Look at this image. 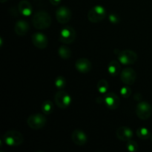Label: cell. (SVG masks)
Wrapping results in <instances>:
<instances>
[{"instance_id": "ffe728a7", "label": "cell", "mask_w": 152, "mask_h": 152, "mask_svg": "<svg viewBox=\"0 0 152 152\" xmlns=\"http://www.w3.org/2000/svg\"><path fill=\"white\" fill-rule=\"evenodd\" d=\"M42 111L43 114L48 115V114H51L53 111V104L51 101L46 100L42 105Z\"/></svg>"}, {"instance_id": "4316f807", "label": "cell", "mask_w": 152, "mask_h": 152, "mask_svg": "<svg viewBox=\"0 0 152 152\" xmlns=\"http://www.w3.org/2000/svg\"><path fill=\"white\" fill-rule=\"evenodd\" d=\"M49 1H50V4H53V5L56 6V5H59V3L61 2L62 0H49Z\"/></svg>"}, {"instance_id": "3957f363", "label": "cell", "mask_w": 152, "mask_h": 152, "mask_svg": "<svg viewBox=\"0 0 152 152\" xmlns=\"http://www.w3.org/2000/svg\"><path fill=\"white\" fill-rule=\"evenodd\" d=\"M106 10L101 5H96L91 8L88 13V19L92 23L100 22L106 17Z\"/></svg>"}, {"instance_id": "4fadbf2b", "label": "cell", "mask_w": 152, "mask_h": 152, "mask_svg": "<svg viewBox=\"0 0 152 152\" xmlns=\"http://www.w3.org/2000/svg\"><path fill=\"white\" fill-rule=\"evenodd\" d=\"M75 68L79 72L86 74L91 70L92 64L87 58L81 57L76 61Z\"/></svg>"}, {"instance_id": "d6986e66", "label": "cell", "mask_w": 152, "mask_h": 152, "mask_svg": "<svg viewBox=\"0 0 152 152\" xmlns=\"http://www.w3.org/2000/svg\"><path fill=\"white\" fill-rule=\"evenodd\" d=\"M58 54L62 59H68L71 58L72 53H71V50L68 46L61 45L58 48Z\"/></svg>"}, {"instance_id": "d4e9b609", "label": "cell", "mask_w": 152, "mask_h": 152, "mask_svg": "<svg viewBox=\"0 0 152 152\" xmlns=\"http://www.w3.org/2000/svg\"><path fill=\"white\" fill-rule=\"evenodd\" d=\"M132 94V89L129 86H124L120 89V94L125 98H128Z\"/></svg>"}, {"instance_id": "603a6c76", "label": "cell", "mask_w": 152, "mask_h": 152, "mask_svg": "<svg viewBox=\"0 0 152 152\" xmlns=\"http://www.w3.org/2000/svg\"><path fill=\"white\" fill-rule=\"evenodd\" d=\"M54 85L58 89H63L66 86V80H65V77L62 76H59L56 78L54 81Z\"/></svg>"}, {"instance_id": "83f0119b", "label": "cell", "mask_w": 152, "mask_h": 152, "mask_svg": "<svg viewBox=\"0 0 152 152\" xmlns=\"http://www.w3.org/2000/svg\"><path fill=\"white\" fill-rule=\"evenodd\" d=\"M134 99H135V100H137V101L140 100V99H142V95H141L140 94L137 93V94L134 95Z\"/></svg>"}, {"instance_id": "9c48e42d", "label": "cell", "mask_w": 152, "mask_h": 152, "mask_svg": "<svg viewBox=\"0 0 152 152\" xmlns=\"http://www.w3.org/2000/svg\"><path fill=\"white\" fill-rule=\"evenodd\" d=\"M72 17V13L68 7L61 6L56 10V20L60 24H66L69 22Z\"/></svg>"}, {"instance_id": "ba28073f", "label": "cell", "mask_w": 152, "mask_h": 152, "mask_svg": "<svg viewBox=\"0 0 152 152\" xmlns=\"http://www.w3.org/2000/svg\"><path fill=\"white\" fill-rule=\"evenodd\" d=\"M54 101L57 107L61 109H65L71 105V97L67 92L64 91H59L55 94Z\"/></svg>"}, {"instance_id": "52a82bcc", "label": "cell", "mask_w": 152, "mask_h": 152, "mask_svg": "<svg viewBox=\"0 0 152 152\" xmlns=\"http://www.w3.org/2000/svg\"><path fill=\"white\" fill-rule=\"evenodd\" d=\"M152 114V107L148 102H140L136 107V114L140 120H145L151 117Z\"/></svg>"}, {"instance_id": "2e32d148", "label": "cell", "mask_w": 152, "mask_h": 152, "mask_svg": "<svg viewBox=\"0 0 152 152\" xmlns=\"http://www.w3.org/2000/svg\"><path fill=\"white\" fill-rule=\"evenodd\" d=\"M30 29V25L27 21L19 20L16 22L14 27V31L17 35L25 36L28 32Z\"/></svg>"}, {"instance_id": "9a60e30c", "label": "cell", "mask_w": 152, "mask_h": 152, "mask_svg": "<svg viewBox=\"0 0 152 152\" xmlns=\"http://www.w3.org/2000/svg\"><path fill=\"white\" fill-rule=\"evenodd\" d=\"M116 135L117 137L121 141H128L131 140L133 137V132L132 129L126 126H122L117 129L116 132Z\"/></svg>"}, {"instance_id": "ac0fdd59", "label": "cell", "mask_w": 152, "mask_h": 152, "mask_svg": "<svg viewBox=\"0 0 152 152\" xmlns=\"http://www.w3.org/2000/svg\"><path fill=\"white\" fill-rule=\"evenodd\" d=\"M121 70V66L120 65V62L116 60H112L108 65V74L113 77H116L118 75Z\"/></svg>"}, {"instance_id": "f1b7e54d", "label": "cell", "mask_w": 152, "mask_h": 152, "mask_svg": "<svg viewBox=\"0 0 152 152\" xmlns=\"http://www.w3.org/2000/svg\"><path fill=\"white\" fill-rule=\"evenodd\" d=\"M7 0H0V1H1V3H4V2H5V1H7Z\"/></svg>"}, {"instance_id": "44dd1931", "label": "cell", "mask_w": 152, "mask_h": 152, "mask_svg": "<svg viewBox=\"0 0 152 152\" xmlns=\"http://www.w3.org/2000/svg\"><path fill=\"white\" fill-rule=\"evenodd\" d=\"M137 135L140 139L145 140L150 137V132L146 128L141 127L137 130Z\"/></svg>"}, {"instance_id": "5b68a950", "label": "cell", "mask_w": 152, "mask_h": 152, "mask_svg": "<svg viewBox=\"0 0 152 152\" xmlns=\"http://www.w3.org/2000/svg\"><path fill=\"white\" fill-rule=\"evenodd\" d=\"M47 123V118L45 115L41 114H35L31 115L27 120V123L31 129L34 130L41 129L45 126Z\"/></svg>"}, {"instance_id": "8fae6325", "label": "cell", "mask_w": 152, "mask_h": 152, "mask_svg": "<svg viewBox=\"0 0 152 152\" xmlns=\"http://www.w3.org/2000/svg\"><path fill=\"white\" fill-rule=\"evenodd\" d=\"M32 42L35 47L39 49H44L47 48L48 45V37L44 34L40 32L35 33L32 35L31 37Z\"/></svg>"}, {"instance_id": "30bf717a", "label": "cell", "mask_w": 152, "mask_h": 152, "mask_svg": "<svg viewBox=\"0 0 152 152\" xmlns=\"http://www.w3.org/2000/svg\"><path fill=\"white\" fill-rule=\"evenodd\" d=\"M137 79V73L133 68H126L120 73V80L124 84L131 86L135 83Z\"/></svg>"}, {"instance_id": "5bb4252c", "label": "cell", "mask_w": 152, "mask_h": 152, "mask_svg": "<svg viewBox=\"0 0 152 152\" xmlns=\"http://www.w3.org/2000/svg\"><path fill=\"white\" fill-rule=\"evenodd\" d=\"M71 139L77 145H84L88 141V137L84 132L80 129H75L71 134Z\"/></svg>"}, {"instance_id": "7a4b0ae2", "label": "cell", "mask_w": 152, "mask_h": 152, "mask_svg": "<svg viewBox=\"0 0 152 152\" xmlns=\"http://www.w3.org/2000/svg\"><path fill=\"white\" fill-rule=\"evenodd\" d=\"M4 143L10 147L19 146L23 142L24 137L22 134L16 130H10L6 132L3 136Z\"/></svg>"}, {"instance_id": "277c9868", "label": "cell", "mask_w": 152, "mask_h": 152, "mask_svg": "<svg viewBox=\"0 0 152 152\" xmlns=\"http://www.w3.org/2000/svg\"><path fill=\"white\" fill-rule=\"evenodd\" d=\"M119 62L123 65H132L136 62L137 60V54L136 52L132 50H119L118 53H116Z\"/></svg>"}, {"instance_id": "cb8c5ba5", "label": "cell", "mask_w": 152, "mask_h": 152, "mask_svg": "<svg viewBox=\"0 0 152 152\" xmlns=\"http://www.w3.org/2000/svg\"><path fill=\"white\" fill-rule=\"evenodd\" d=\"M127 149L128 151L130 152H135L137 151L138 149V145L137 142L134 140H129L128 141L127 143Z\"/></svg>"}, {"instance_id": "8992f818", "label": "cell", "mask_w": 152, "mask_h": 152, "mask_svg": "<svg viewBox=\"0 0 152 152\" xmlns=\"http://www.w3.org/2000/svg\"><path fill=\"white\" fill-rule=\"evenodd\" d=\"M77 37L76 31L72 27H65L59 33V40L65 45H69L74 42Z\"/></svg>"}, {"instance_id": "6da1fadb", "label": "cell", "mask_w": 152, "mask_h": 152, "mask_svg": "<svg viewBox=\"0 0 152 152\" xmlns=\"http://www.w3.org/2000/svg\"><path fill=\"white\" fill-rule=\"evenodd\" d=\"M32 22L37 29L45 30L50 28L52 19L48 13L44 10H39L33 16Z\"/></svg>"}, {"instance_id": "484cf974", "label": "cell", "mask_w": 152, "mask_h": 152, "mask_svg": "<svg viewBox=\"0 0 152 152\" xmlns=\"http://www.w3.org/2000/svg\"><path fill=\"white\" fill-rule=\"evenodd\" d=\"M108 19H109L110 22L113 24H118L120 23V16L117 14H115V13H111V14L108 16Z\"/></svg>"}, {"instance_id": "e0dca14e", "label": "cell", "mask_w": 152, "mask_h": 152, "mask_svg": "<svg viewBox=\"0 0 152 152\" xmlns=\"http://www.w3.org/2000/svg\"><path fill=\"white\" fill-rule=\"evenodd\" d=\"M18 10L19 13L25 16H31L32 13V6L31 4L27 0H22L18 4Z\"/></svg>"}, {"instance_id": "7c38bea8", "label": "cell", "mask_w": 152, "mask_h": 152, "mask_svg": "<svg viewBox=\"0 0 152 152\" xmlns=\"http://www.w3.org/2000/svg\"><path fill=\"white\" fill-rule=\"evenodd\" d=\"M104 103L111 110H115L120 105V99L114 92H110L105 94L104 97Z\"/></svg>"}, {"instance_id": "f546056e", "label": "cell", "mask_w": 152, "mask_h": 152, "mask_svg": "<svg viewBox=\"0 0 152 152\" xmlns=\"http://www.w3.org/2000/svg\"><path fill=\"white\" fill-rule=\"evenodd\" d=\"M151 142H152V136H151Z\"/></svg>"}, {"instance_id": "7402d4cb", "label": "cell", "mask_w": 152, "mask_h": 152, "mask_svg": "<svg viewBox=\"0 0 152 152\" xmlns=\"http://www.w3.org/2000/svg\"><path fill=\"white\" fill-rule=\"evenodd\" d=\"M98 91L101 94H105L108 89V83L105 80H100L96 86Z\"/></svg>"}]
</instances>
